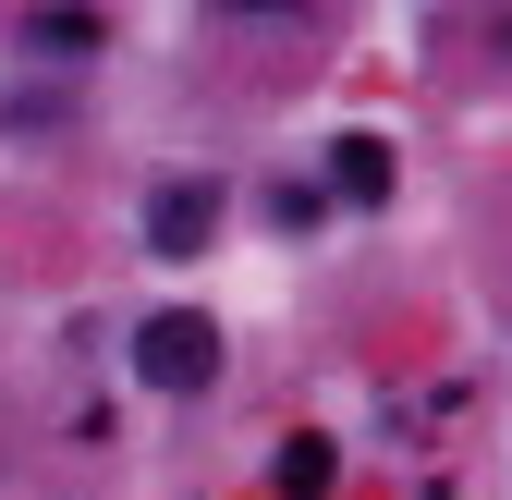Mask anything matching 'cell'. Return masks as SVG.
<instances>
[{"label":"cell","mask_w":512,"mask_h":500,"mask_svg":"<svg viewBox=\"0 0 512 500\" xmlns=\"http://www.w3.org/2000/svg\"><path fill=\"white\" fill-rule=\"evenodd\" d=\"M135 379H147V391H208V379H220V330L183 318V305L147 318V330H135Z\"/></svg>","instance_id":"6da1fadb"},{"label":"cell","mask_w":512,"mask_h":500,"mask_svg":"<svg viewBox=\"0 0 512 500\" xmlns=\"http://www.w3.org/2000/svg\"><path fill=\"white\" fill-rule=\"evenodd\" d=\"M208 232H220V183H159L147 196V244L159 257H196Z\"/></svg>","instance_id":"7a4b0ae2"},{"label":"cell","mask_w":512,"mask_h":500,"mask_svg":"<svg viewBox=\"0 0 512 500\" xmlns=\"http://www.w3.org/2000/svg\"><path fill=\"white\" fill-rule=\"evenodd\" d=\"M330 196H354V208L391 196V135H342L330 147Z\"/></svg>","instance_id":"3957f363"},{"label":"cell","mask_w":512,"mask_h":500,"mask_svg":"<svg viewBox=\"0 0 512 500\" xmlns=\"http://www.w3.org/2000/svg\"><path fill=\"white\" fill-rule=\"evenodd\" d=\"M281 500H330V440H281Z\"/></svg>","instance_id":"277c9868"},{"label":"cell","mask_w":512,"mask_h":500,"mask_svg":"<svg viewBox=\"0 0 512 500\" xmlns=\"http://www.w3.org/2000/svg\"><path fill=\"white\" fill-rule=\"evenodd\" d=\"M25 37H37V49H98V13H86V0H49Z\"/></svg>","instance_id":"5b68a950"},{"label":"cell","mask_w":512,"mask_h":500,"mask_svg":"<svg viewBox=\"0 0 512 500\" xmlns=\"http://www.w3.org/2000/svg\"><path fill=\"white\" fill-rule=\"evenodd\" d=\"M220 13H293V0H220Z\"/></svg>","instance_id":"8992f818"}]
</instances>
